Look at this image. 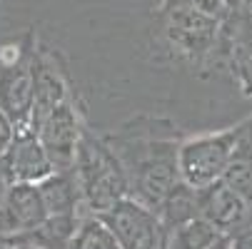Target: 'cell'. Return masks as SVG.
<instances>
[{
    "instance_id": "7",
    "label": "cell",
    "mask_w": 252,
    "mask_h": 249,
    "mask_svg": "<svg viewBox=\"0 0 252 249\" xmlns=\"http://www.w3.org/2000/svg\"><path fill=\"white\" fill-rule=\"evenodd\" d=\"M197 212L225 237H237L252 227V197L225 177L197 190Z\"/></svg>"
},
{
    "instance_id": "12",
    "label": "cell",
    "mask_w": 252,
    "mask_h": 249,
    "mask_svg": "<svg viewBox=\"0 0 252 249\" xmlns=\"http://www.w3.org/2000/svg\"><path fill=\"white\" fill-rule=\"evenodd\" d=\"M70 249H125V247L118 242V237L113 234V229L102 222V217L88 215L80 222Z\"/></svg>"
},
{
    "instance_id": "14",
    "label": "cell",
    "mask_w": 252,
    "mask_h": 249,
    "mask_svg": "<svg viewBox=\"0 0 252 249\" xmlns=\"http://www.w3.org/2000/svg\"><path fill=\"white\" fill-rule=\"evenodd\" d=\"M170 8H200V10H207L212 15L222 18L227 13V0H160L158 13L170 10Z\"/></svg>"
},
{
    "instance_id": "3",
    "label": "cell",
    "mask_w": 252,
    "mask_h": 249,
    "mask_svg": "<svg viewBox=\"0 0 252 249\" xmlns=\"http://www.w3.org/2000/svg\"><path fill=\"white\" fill-rule=\"evenodd\" d=\"M38 50L40 43L30 30L0 45V108L13 120L15 130H32Z\"/></svg>"
},
{
    "instance_id": "8",
    "label": "cell",
    "mask_w": 252,
    "mask_h": 249,
    "mask_svg": "<svg viewBox=\"0 0 252 249\" xmlns=\"http://www.w3.org/2000/svg\"><path fill=\"white\" fill-rule=\"evenodd\" d=\"M32 130L38 132V137L43 142V147L48 150L55 169H73L80 139L88 130L83 110L78 105V97L58 105V108L53 112H48Z\"/></svg>"
},
{
    "instance_id": "2",
    "label": "cell",
    "mask_w": 252,
    "mask_h": 249,
    "mask_svg": "<svg viewBox=\"0 0 252 249\" xmlns=\"http://www.w3.org/2000/svg\"><path fill=\"white\" fill-rule=\"evenodd\" d=\"M73 172L90 215H102L120 199L130 197V180L120 155L110 145V139L95 135L90 127L80 139Z\"/></svg>"
},
{
    "instance_id": "10",
    "label": "cell",
    "mask_w": 252,
    "mask_h": 249,
    "mask_svg": "<svg viewBox=\"0 0 252 249\" xmlns=\"http://www.w3.org/2000/svg\"><path fill=\"white\" fill-rule=\"evenodd\" d=\"M48 222V207L38 182L10 185L0 194V237L18 239Z\"/></svg>"
},
{
    "instance_id": "9",
    "label": "cell",
    "mask_w": 252,
    "mask_h": 249,
    "mask_svg": "<svg viewBox=\"0 0 252 249\" xmlns=\"http://www.w3.org/2000/svg\"><path fill=\"white\" fill-rule=\"evenodd\" d=\"M55 172V165L35 130H18L8 150L0 155V192L10 185L43 182Z\"/></svg>"
},
{
    "instance_id": "1",
    "label": "cell",
    "mask_w": 252,
    "mask_h": 249,
    "mask_svg": "<svg viewBox=\"0 0 252 249\" xmlns=\"http://www.w3.org/2000/svg\"><path fill=\"white\" fill-rule=\"evenodd\" d=\"M160 125L158 120L140 117L107 137L125 165L130 197L145 202L155 212L162 209L167 194L183 182L177 162L183 137H177L172 127L160 130Z\"/></svg>"
},
{
    "instance_id": "16",
    "label": "cell",
    "mask_w": 252,
    "mask_h": 249,
    "mask_svg": "<svg viewBox=\"0 0 252 249\" xmlns=\"http://www.w3.org/2000/svg\"><path fill=\"white\" fill-rule=\"evenodd\" d=\"M232 249H252V229L232 237Z\"/></svg>"
},
{
    "instance_id": "11",
    "label": "cell",
    "mask_w": 252,
    "mask_h": 249,
    "mask_svg": "<svg viewBox=\"0 0 252 249\" xmlns=\"http://www.w3.org/2000/svg\"><path fill=\"white\" fill-rule=\"evenodd\" d=\"M78 97L67 78L65 62L58 50L40 45L38 50V75H35V105H32V127L58 105Z\"/></svg>"
},
{
    "instance_id": "17",
    "label": "cell",
    "mask_w": 252,
    "mask_h": 249,
    "mask_svg": "<svg viewBox=\"0 0 252 249\" xmlns=\"http://www.w3.org/2000/svg\"><path fill=\"white\" fill-rule=\"evenodd\" d=\"M207 249H232V237H220L215 244H210Z\"/></svg>"
},
{
    "instance_id": "6",
    "label": "cell",
    "mask_w": 252,
    "mask_h": 249,
    "mask_svg": "<svg viewBox=\"0 0 252 249\" xmlns=\"http://www.w3.org/2000/svg\"><path fill=\"white\" fill-rule=\"evenodd\" d=\"M102 222L113 229L125 249H167V227L160 212L135 197H125L110 209H105Z\"/></svg>"
},
{
    "instance_id": "19",
    "label": "cell",
    "mask_w": 252,
    "mask_h": 249,
    "mask_svg": "<svg viewBox=\"0 0 252 249\" xmlns=\"http://www.w3.org/2000/svg\"><path fill=\"white\" fill-rule=\"evenodd\" d=\"M230 3H232V0H227V5H230Z\"/></svg>"
},
{
    "instance_id": "4",
    "label": "cell",
    "mask_w": 252,
    "mask_h": 249,
    "mask_svg": "<svg viewBox=\"0 0 252 249\" xmlns=\"http://www.w3.org/2000/svg\"><path fill=\"white\" fill-rule=\"evenodd\" d=\"M162 20V35L170 50L192 62L195 67H218L220 40H222V18L200 8H170L158 13Z\"/></svg>"
},
{
    "instance_id": "15",
    "label": "cell",
    "mask_w": 252,
    "mask_h": 249,
    "mask_svg": "<svg viewBox=\"0 0 252 249\" xmlns=\"http://www.w3.org/2000/svg\"><path fill=\"white\" fill-rule=\"evenodd\" d=\"M15 125H13V120L5 115V110L0 108V155H3L5 150H8V145L13 142V137H15Z\"/></svg>"
},
{
    "instance_id": "13",
    "label": "cell",
    "mask_w": 252,
    "mask_h": 249,
    "mask_svg": "<svg viewBox=\"0 0 252 249\" xmlns=\"http://www.w3.org/2000/svg\"><path fill=\"white\" fill-rule=\"evenodd\" d=\"M230 70L237 80V87L245 97H252V48L237 53L230 60Z\"/></svg>"
},
{
    "instance_id": "18",
    "label": "cell",
    "mask_w": 252,
    "mask_h": 249,
    "mask_svg": "<svg viewBox=\"0 0 252 249\" xmlns=\"http://www.w3.org/2000/svg\"><path fill=\"white\" fill-rule=\"evenodd\" d=\"M15 249H40V247H32V244H20V242H15Z\"/></svg>"
},
{
    "instance_id": "5",
    "label": "cell",
    "mask_w": 252,
    "mask_h": 249,
    "mask_svg": "<svg viewBox=\"0 0 252 249\" xmlns=\"http://www.w3.org/2000/svg\"><path fill=\"white\" fill-rule=\"evenodd\" d=\"M245 127L247 120L237 122L235 127H225L218 132H200L180 139L177 162L183 180L195 190L210 187L212 182L222 180L240 150Z\"/></svg>"
}]
</instances>
